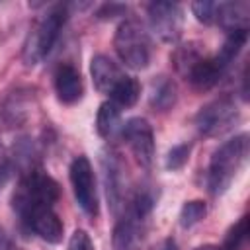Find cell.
<instances>
[{
  "instance_id": "obj_1",
  "label": "cell",
  "mask_w": 250,
  "mask_h": 250,
  "mask_svg": "<svg viewBox=\"0 0 250 250\" xmlns=\"http://www.w3.org/2000/svg\"><path fill=\"white\" fill-rule=\"evenodd\" d=\"M248 135L240 133L229 141H225L211 156L207 168V189L211 195H223L230 184L234 182L236 174L246 162L248 156Z\"/></svg>"
},
{
  "instance_id": "obj_2",
  "label": "cell",
  "mask_w": 250,
  "mask_h": 250,
  "mask_svg": "<svg viewBox=\"0 0 250 250\" xmlns=\"http://www.w3.org/2000/svg\"><path fill=\"white\" fill-rule=\"evenodd\" d=\"M68 16V8L66 4H55L47 10L45 16H41L35 25L29 29L23 49H21V59L25 62V66H35L39 64L55 47L61 29L64 27Z\"/></svg>"
},
{
  "instance_id": "obj_3",
  "label": "cell",
  "mask_w": 250,
  "mask_h": 250,
  "mask_svg": "<svg viewBox=\"0 0 250 250\" xmlns=\"http://www.w3.org/2000/svg\"><path fill=\"white\" fill-rule=\"evenodd\" d=\"M61 195L59 184L41 168H35L20 176V184L14 191L12 205L20 219L37 207H53Z\"/></svg>"
},
{
  "instance_id": "obj_4",
  "label": "cell",
  "mask_w": 250,
  "mask_h": 250,
  "mask_svg": "<svg viewBox=\"0 0 250 250\" xmlns=\"http://www.w3.org/2000/svg\"><path fill=\"white\" fill-rule=\"evenodd\" d=\"M113 47L121 62H125L129 68L141 70L146 68L150 62V55H152L150 37L145 25L137 20H125L119 23L113 35Z\"/></svg>"
},
{
  "instance_id": "obj_5",
  "label": "cell",
  "mask_w": 250,
  "mask_h": 250,
  "mask_svg": "<svg viewBox=\"0 0 250 250\" xmlns=\"http://www.w3.org/2000/svg\"><path fill=\"white\" fill-rule=\"evenodd\" d=\"M240 119V111L230 96L215 98L195 115V127L203 137H219L230 131Z\"/></svg>"
},
{
  "instance_id": "obj_6",
  "label": "cell",
  "mask_w": 250,
  "mask_h": 250,
  "mask_svg": "<svg viewBox=\"0 0 250 250\" xmlns=\"http://www.w3.org/2000/svg\"><path fill=\"white\" fill-rule=\"evenodd\" d=\"M68 172H70V184H72L76 203L88 217H96L100 211V203H98V191H96V176L90 160L82 154L76 156L70 162Z\"/></svg>"
},
{
  "instance_id": "obj_7",
  "label": "cell",
  "mask_w": 250,
  "mask_h": 250,
  "mask_svg": "<svg viewBox=\"0 0 250 250\" xmlns=\"http://www.w3.org/2000/svg\"><path fill=\"white\" fill-rule=\"evenodd\" d=\"M150 29L164 43H176L184 29V10L176 2H150L148 8Z\"/></svg>"
},
{
  "instance_id": "obj_8",
  "label": "cell",
  "mask_w": 250,
  "mask_h": 250,
  "mask_svg": "<svg viewBox=\"0 0 250 250\" xmlns=\"http://www.w3.org/2000/svg\"><path fill=\"white\" fill-rule=\"evenodd\" d=\"M121 137L129 145L135 160L143 168H150L154 162V135L145 117H133L121 127Z\"/></svg>"
},
{
  "instance_id": "obj_9",
  "label": "cell",
  "mask_w": 250,
  "mask_h": 250,
  "mask_svg": "<svg viewBox=\"0 0 250 250\" xmlns=\"http://www.w3.org/2000/svg\"><path fill=\"white\" fill-rule=\"evenodd\" d=\"M35 105L33 90L25 86H16L0 96V123L6 127L23 125Z\"/></svg>"
},
{
  "instance_id": "obj_10",
  "label": "cell",
  "mask_w": 250,
  "mask_h": 250,
  "mask_svg": "<svg viewBox=\"0 0 250 250\" xmlns=\"http://www.w3.org/2000/svg\"><path fill=\"white\" fill-rule=\"evenodd\" d=\"M146 217H139L135 213L125 211L123 217L115 223L111 232V248L113 250H141L146 238Z\"/></svg>"
},
{
  "instance_id": "obj_11",
  "label": "cell",
  "mask_w": 250,
  "mask_h": 250,
  "mask_svg": "<svg viewBox=\"0 0 250 250\" xmlns=\"http://www.w3.org/2000/svg\"><path fill=\"white\" fill-rule=\"evenodd\" d=\"M102 166H104V182H105L109 207L113 213H119V209L125 207V176H123V164L119 160V154L111 150L104 152Z\"/></svg>"
},
{
  "instance_id": "obj_12",
  "label": "cell",
  "mask_w": 250,
  "mask_h": 250,
  "mask_svg": "<svg viewBox=\"0 0 250 250\" xmlns=\"http://www.w3.org/2000/svg\"><path fill=\"white\" fill-rule=\"evenodd\" d=\"M21 223L49 244H59L62 240L64 227L53 207H37L27 215H23Z\"/></svg>"
},
{
  "instance_id": "obj_13",
  "label": "cell",
  "mask_w": 250,
  "mask_h": 250,
  "mask_svg": "<svg viewBox=\"0 0 250 250\" xmlns=\"http://www.w3.org/2000/svg\"><path fill=\"white\" fill-rule=\"evenodd\" d=\"M55 92H57V98L66 105H72L82 98L84 82H82L80 70L74 64L62 62V64L57 66V70H55Z\"/></svg>"
},
{
  "instance_id": "obj_14",
  "label": "cell",
  "mask_w": 250,
  "mask_h": 250,
  "mask_svg": "<svg viewBox=\"0 0 250 250\" xmlns=\"http://www.w3.org/2000/svg\"><path fill=\"white\" fill-rule=\"evenodd\" d=\"M225 68L217 62V59L215 57H201L191 68H189V72L184 76L189 84H191V88H195L197 92H207V90H211L213 86H217L219 84V80L225 76Z\"/></svg>"
},
{
  "instance_id": "obj_15",
  "label": "cell",
  "mask_w": 250,
  "mask_h": 250,
  "mask_svg": "<svg viewBox=\"0 0 250 250\" xmlns=\"http://www.w3.org/2000/svg\"><path fill=\"white\" fill-rule=\"evenodd\" d=\"M227 33L248 31L250 23V4L248 2H217V20Z\"/></svg>"
},
{
  "instance_id": "obj_16",
  "label": "cell",
  "mask_w": 250,
  "mask_h": 250,
  "mask_svg": "<svg viewBox=\"0 0 250 250\" xmlns=\"http://www.w3.org/2000/svg\"><path fill=\"white\" fill-rule=\"evenodd\" d=\"M90 74L94 80V86L102 94H111V90L117 86V82L125 76L121 68L107 57V55H96L90 62Z\"/></svg>"
},
{
  "instance_id": "obj_17",
  "label": "cell",
  "mask_w": 250,
  "mask_h": 250,
  "mask_svg": "<svg viewBox=\"0 0 250 250\" xmlns=\"http://www.w3.org/2000/svg\"><path fill=\"white\" fill-rule=\"evenodd\" d=\"M176 100H178V90H176L174 80H170L168 76H158V78L152 80L148 102H150V107L154 111H168V109H172Z\"/></svg>"
},
{
  "instance_id": "obj_18",
  "label": "cell",
  "mask_w": 250,
  "mask_h": 250,
  "mask_svg": "<svg viewBox=\"0 0 250 250\" xmlns=\"http://www.w3.org/2000/svg\"><path fill=\"white\" fill-rule=\"evenodd\" d=\"M14 160H16V166L20 170V176L39 168V146H37V143L29 137H21L14 145Z\"/></svg>"
},
{
  "instance_id": "obj_19",
  "label": "cell",
  "mask_w": 250,
  "mask_h": 250,
  "mask_svg": "<svg viewBox=\"0 0 250 250\" xmlns=\"http://www.w3.org/2000/svg\"><path fill=\"white\" fill-rule=\"evenodd\" d=\"M121 123V109L113 102H104L96 115V131L102 139H111Z\"/></svg>"
},
{
  "instance_id": "obj_20",
  "label": "cell",
  "mask_w": 250,
  "mask_h": 250,
  "mask_svg": "<svg viewBox=\"0 0 250 250\" xmlns=\"http://www.w3.org/2000/svg\"><path fill=\"white\" fill-rule=\"evenodd\" d=\"M201 57H205L201 45H199L197 41H189V43H184V45L176 47L170 59H172V64H174L176 72L182 74V76H186V74L189 72V68H191Z\"/></svg>"
},
{
  "instance_id": "obj_21",
  "label": "cell",
  "mask_w": 250,
  "mask_h": 250,
  "mask_svg": "<svg viewBox=\"0 0 250 250\" xmlns=\"http://www.w3.org/2000/svg\"><path fill=\"white\" fill-rule=\"evenodd\" d=\"M109 96H111L109 102H113L119 109H123V107H133V105L137 104V100L141 98V84H139L137 78L125 74V76L117 82V86L111 90Z\"/></svg>"
},
{
  "instance_id": "obj_22",
  "label": "cell",
  "mask_w": 250,
  "mask_h": 250,
  "mask_svg": "<svg viewBox=\"0 0 250 250\" xmlns=\"http://www.w3.org/2000/svg\"><path fill=\"white\" fill-rule=\"evenodd\" d=\"M248 215H242L225 234V242H223V250H244V246L248 244Z\"/></svg>"
},
{
  "instance_id": "obj_23",
  "label": "cell",
  "mask_w": 250,
  "mask_h": 250,
  "mask_svg": "<svg viewBox=\"0 0 250 250\" xmlns=\"http://www.w3.org/2000/svg\"><path fill=\"white\" fill-rule=\"evenodd\" d=\"M205 215H207V205L201 199L186 201L184 207H182V211H180V225H182V229H191Z\"/></svg>"
},
{
  "instance_id": "obj_24",
  "label": "cell",
  "mask_w": 250,
  "mask_h": 250,
  "mask_svg": "<svg viewBox=\"0 0 250 250\" xmlns=\"http://www.w3.org/2000/svg\"><path fill=\"white\" fill-rule=\"evenodd\" d=\"M189 152H191V145L189 143H180V145L172 146L168 150V156H166V168L168 170H180L188 162Z\"/></svg>"
},
{
  "instance_id": "obj_25",
  "label": "cell",
  "mask_w": 250,
  "mask_h": 250,
  "mask_svg": "<svg viewBox=\"0 0 250 250\" xmlns=\"http://www.w3.org/2000/svg\"><path fill=\"white\" fill-rule=\"evenodd\" d=\"M191 12L197 18V21H201L205 25H213L215 20H217V2H207V0L193 2Z\"/></svg>"
},
{
  "instance_id": "obj_26",
  "label": "cell",
  "mask_w": 250,
  "mask_h": 250,
  "mask_svg": "<svg viewBox=\"0 0 250 250\" xmlns=\"http://www.w3.org/2000/svg\"><path fill=\"white\" fill-rule=\"evenodd\" d=\"M68 250H94V244H92L90 234H88L86 230H82V229H76V230L70 234Z\"/></svg>"
},
{
  "instance_id": "obj_27",
  "label": "cell",
  "mask_w": 250,
  "mask_h": 250,
  "mask_svg": "<svg viewBox=\"0 0 250 250\" xmlns=\"http://www.w3.org/2000/svg\"><path fill=\"white\" fill-rule=\"evenodd\" d=\"M8 176H10V154H8V148L0 137V189L6 186Z\"/></svg>"
},
{
  "instance_id": "obj_28",
  "label": "cell",
  "mask_w": 250,
  "mask_h": 250,
  "mask_svg": "<svg viewBox=\"0 0 250 250\" xmlns=\"http://www.w3.org/2000/svg\"><path fill=\"white\" fill-rule=\"evenodd\" d=\"M123 12H127V6H123V4H104V6H100V10L96 12V16H98L100 20H111V18H115V16H121Z\"/></svg>"
},
{
  "instance_id": "obj_29",
  "label": "cell",
  "mask_w": 250,
  "mask_h": 250,
  "mask_svg": "<svg viewBox=\"0 0 250 250\" xmlns=\"http://www.w3.org/2000/svg\"><path fill=\"white\" fill-rule=\"evenodd\" d=\"M152 250H178V244L174 238H164L160 244H156Z\"/></svg>"
},
{
  "instance_id": "obj_30",
  "label": "cell",
  "mask_w": 250,
  "mask_h": 250,
  "mask_svg": "<svg viewBox=\"0 0 250 250\" xmlns=\"http://www.w3.org/2000/svg\"><path fill=\"white\" fill-rule=\"evenodd\" d=\"M0 250H12V242L2 229H0Z\"/></svg>"
},
{
  "instance_id": "obj_31",
  "label": "cell",
  "mask_w": 250,
  "mask_h": 250,
  "mask_svg": "<svg viewBox=\"0 0 250 250\" xmlns=\"http://www.w3.org/2000/svg\"><path fill=\"white\" fill-rule=\"evenodd\" d=\"M195 250H223L221 246H215V244H203V246H197Z\"/></svg>"
}]
</instances>
